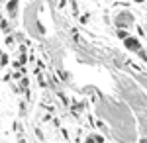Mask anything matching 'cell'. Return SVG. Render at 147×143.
<instances>
[{
	"label": "cell",
	"instance_id": "6da1fadb",
	"mask_svg": "<svg viewBox=\"0 0 147 143\" xmlns=\"http://www.w3.org/2000/svg\"><path fill=\"white\" fill-rule=\"evenodd\" d=\"M131 22H134V18H131V14H129V12H122V14H120V16H118V18H116V24H118V26H122V28H127V26H131Z\"/></svg>",
	"mask_w": 147,
	"mask_h": 143
},
{
	"label": "cell",
	"instance_id": "7a4b0ae2",
	"mask_svg": "<svg viewBox=\"0 0 147 143\" xmlns=\"http://www.w3.org/2000/svg\"><path fill=\"white\" fill-rule=\"evenodd\" d=\"M125 47L131 49V51H137V49H139V41L134 39V37H125Z\"/></svg>",
	"mask_w": 147,
	"mask_h": 143
},
{
	"label": "cell",
	"instance_id": "3957f363",
	"mask_svg": "<svg viewBox=\"0 0 147 143\" xmlns=\"http://www.w3.org/2000/svg\"><path fill=\"white\" fill-rule=\"evenodd\" d=\"M6 10L10 12V16L14 18V16H16V12H18V0H10V2L6 4Z\"/></svg>",
	"mask_w": 147,
	"mask_h": 143
},
{
	"label": "cell",
	"instance_id": "277c9868",
	"mask_svg": "<svg viewBox=\"0 0 147 143\" xmlns=\"http://www.w3.org/2000/svg\"><path fill=\"white\" fill-rule=\"evenodd\" d=\"M88 143H102V139L98 135H90V137H88Z\"/></svg>",
	"mask_w": 147,
	"mask_h": 143
}]
</instances>
